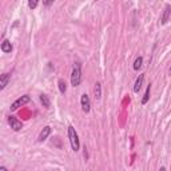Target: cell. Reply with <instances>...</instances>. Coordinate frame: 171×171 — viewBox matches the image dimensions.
<instances>
[{
	"mask_svg": "<svg viewBox=\"0 0 171 171\" xmlns=\"http://www.w3.org/2000/svg\"><path fill=\"white\" fill-rule=\"evenodd\" d=\"M68 138H70V143H71V147H72L74 151H78L79 147H80V143H79V136H78V132L75 131V128L72 126L68 127Z\"/></svg>",
	"mask_w": 171,
	"mask_h": 171,
	"instance_id": "cell-1",
	"label": "cell"
},
{
	"mask_svg": "<svg viewBox=\"0 0 171 171\" xmlns=\"http://www.w3.org/2000/svg\"><path fill=\"white\" fill-rule=\"evenodd\" d=\"M82 80V72H80V63H76L74 65V70L71 72V84L74 87H78Z\"/></svg>",
	"mask_w": 171,
	"mask_h": 171,
	"instance_id": "cell-2",
	"label": "cell"
},
{
	"mask_svg": "<svg viewBox=\"0 0 171 171\" xmlns=\"http://www.w3.org/2000/svg\"><path fill=\"white\" fill-rule=\"evenodd\" d=\"M30 100H31V98H30L28 95H23V96H20V98H19L18 100H15L12 104H11V111H16L19 107L24 106V104L28 103Z\"/></svg>",
	"mask_w": 171,
	"mask_h": 171,
	"instance_id": "cell-3",
	"label": "cell"
},
{
	"mask_svg": "<svg viewBox=\"0 0 171 171\" xmlns=\"http://www.w3.org/2000/svg\"><path fill=\"white\" fill-rule=\"evenodd\" d=\"M8 124H10L11 128H12L13 131H20L22 128H23L22 122L18 120L15 116H10V118H8Z\"/></svg>",
	"mask_w": 171,
	"mask_h": 171,
	"instance_id": "cell-4",
	"label": "cell"
},
{
	"mask_svg": "<svg viewBox=\"0 0 171 171\" xmlns=\"http://www.w3.org/2000/svg\"><path fill=\"white\" fill-rule=\"evenodd\" d=\"M80 104H82V110L84 112H90L91 110V103H90V98H88L87 94H83L80 98Z\"/></svg>",
	"mask_w": 171,
	"mask_h": 171,
	"instance_id": "cell-5",
	"label": "cell"
},
{
	"mask_svg": "<svg viewBox=\"0 0 171 171\" xmlns=\"http://www.w3.org/2000/svg\"><path fill=\"white\" fill-rule=\"evenodd\" d=\"M170 13H171V5L166 4L164 5V10H163V15H162V19H161V24H166V23L169 22Z\"/></svg>",
	"mask_w": 171,
	"mask_h": 171,
	"instance_id": "cell-6",
	"label": "cell"
},
{
	"mask_svg": "<svg viewBox=\"0 0 171 171\" xmlns=\"http://www.w3.org/2000/svg\"><path fill=\"white\" fill-rule=\"evenodd\" d=\"M50 134H51V127L50 126H45L43 130L40 131V134H39V142H44L45 139L50 136Z\"/></svg>",
	"mask_w": 171,
	"mask_h": 171,
	"instance_id": "cell-7",
	"label": "cell"
},
{
	"mask_svg": "<svg viewBox=\"0 0 171 171\" xmlns=\"http://www.w3.org/2000/svg\"><path fill=\"white\" fill-rule=\"evenodd\" d=\"M10 78H11L10 74H3V75L0 76V90H4V88L7 87L8 82H10Z\"/></svg>",
	"mask_w": 171,
	"mask_h": 171,
	"instance_id": "cell-8",
	"label": "cell"
},
{
	"mask_svg": "<svg viewBox=\"0 0 171 171\" xmlns=\"http://www.w3.org/2000/svg\"><path fill=\"white\" fill-rule=\"evenodd\" d=\"M143 80H144V74H141L139 78L136 79L135 86H134V92H139V90L142 88V84H143Z\"/></svg>",
	"mask_w": 171,
	"mask_h": 171,
	"instance_id": "cell-9",
	"label": "cell"
},
{
	"mask_svg": "<svg viewBox=\"0 0 171 171\" xmlns=\"http://www.w3.org/2000/svg\"><path fill=\"white\" fill-rule=\"evenodd\" d=\"M1 51L4 54H10L12 51V44H11L10 40H4L1 43Z\"/></svg>",
	"mask_w": 171,
	"mask_h": 171,
	"instance_id": "cell-10",
	"label": "cell"
},
{
	"mask_svg": "<svg viewBox=\"0 0 171 171\" xmlns=\"http://www.w3.org/2000/svg\"><path fill=\"white\" fill-rule=\"evenodd\" d=\"M40 102H42V104H43V106H44L45 108H50V107H51L50 99H48V96L44 95V94H42V95H40Z\"/></svg>",
	"mask_w": 171,
	"mask_h": 171,
	"instance_id": "cell-11",
	"label": "cell"
},
{
	"mask_svg": "<svg viewBox=\"0 0 171 171\" xmlns=\"http://www.w3.org/2000/svg\"><path fill=\"white\" fill-rule=\"evenodd\" d=\"M94 94H95V99H100V96H102L100 83H96V84H95V88H94Z\"/></svg>",
	"mask_w": 171,
	"mask_h": 171,
	"instance_id": "cell-12",
	"label": "cell"
},
{
	"mask_svg": "<svg viewBox=\"0 0 171 171\" xmlns=\"http://www.w3.org/2000/svg\"><path fill=\"white\" fill-rule=\"evenodd\" d=\"M58 84H59V91H60L62 94H64V92H65V90H67V86H65V82L63 80V79H59Z\"/></svg>",
	"mask_w": 171,
	"mask_h": 171,
	"instance_id": "cell-13",
	"label": "cell"
},
{
	"mask_svg": "<svg viewBox=\"0 0 171 171\" xmlns=\"http://www.w3.org/2000/svg\"><path fill=\"white\" fill-rule=\"evenodd\" d=\"M142 63H143V58H142V56H139V58H136L135 63H134V70H136V71H138L139 68L142 67Z\"/></svg>",
	"mask_w": 171,
	"mask_h": 171,
	"instance_id": "cell-14",
	"label": "cell"
},
{
	"mask_svg": "<svg viewBox=\"0 0 171 171\" xmlns=\"http://www.w3.org/2000/svg\"><path fill=\"white\" fill-rule=\"evenodd\" d=\"M150 90H151V87L149 86V87H147V90H146V92H144L143 99H142V104H146L147 102H149V99H150Z\"/></svg>",
	"mask_w": 171,
	"mask_h": 171,
	"instance_id": "cell-15",
	"label": "cell"
},
{
	"mask_svg": "<svg viewBox=\"0 0 171 171\" xmlns=\"http://www.w3.org/2000/svg\"><path fill=\"white\" fill-rule=\"evenodd\" d=\"M36 5H38V1H36V0H30V1H28V7L30 8H35Z\"/></svg>",
	"mask_w": 171,
	"mask_h": 171,
	"instance_id": "cell-16",
	"label": "cell"
},
{
	"mask_svg": "<svg viewBox=\"0 0 171 171\" xmlns=\"http://www.w3.org/2000/svg\"><path fill=\"white\" fill-rule=\"evenodd\" d=\"M52 3H54V1H43V4H44V5H51Z\"/></svg>",
	"mask_w": 171,
	"mask_h": 171,
	"instance_id": "cell-17",
	"label": "cell"
},
{
	"mask_svg": "<svg viewBox=\"0 0 171 171\" xmlns=\"http://www.w3.org/2000/svg\"><path fill=\"white\" fill-rule=\"evenodd\" d=\"M0 171H7V169H5L4 166H1V167H0Z\"/></svg>",
	"mask_w": 171,
	"mask_h": 171,
	"instance_id": "cell-18",
	"label": "cell"
},
{
	"mask_svg": "<svg viewBox=\"0 0 171 171\" xmlns=\"http://www.w3.org/2000/svg\"><path fill=\"white\" fill-rule=\"evenodd\" d=\"M159 171H166V169H164V167H161V170Z\"/></svg>",
	"mask_w": 171,
	"mask_h": 171,
	"instance_id": "cell-19",
	"label": "cell"
}]
</instances>
